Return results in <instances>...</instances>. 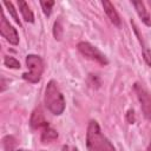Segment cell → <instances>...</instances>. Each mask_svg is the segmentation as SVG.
<instances>
[{
  "label": "cell",
  "mask_w": 151,
  "mask_h": 151,
  "mask_svg": "<svg viewBox=\"0 0 151 151\" xmlns=\"http://www.w3.org/2000/svg\"><path fill=\"white\" fill-rule=\"evenodd\" d=\"M53 34H54V38L60 40L61 37H63V25H61V21L60 20H57L54 22V26H53Z\"/></svg>",
  "instance_id": "cell-15"
},
{
  "label": "cell",
  "mask_w": 151,
  "mask_h": 151,
  "mask_svg": "<svg viewBox=\"0 0 151 151\" xmlns=\"http://www.w3.org/2000/svg\"><path fill=\"white\" fill-rule=\"evenodd\" d=\"M147 151H151V143H150L149 146H147Z\"/></svg>",
  "instance_id": "cell-20"
},
{
  "label": "cell",
  "mask_w": 151,
  "mask_h": 151,
  "mask_svg": "<svg viewBox=\"0 0 151 151\" xmlns=\"http://www.w3.org/2000/svg\"><path fill=\"white\" fill-rule=\"evenodd\" d=\"M17 151H26V150H22V149H20V150H17Z\"/></svg>",
  "instance_id": "cell-23"
},
{
  "label": "cell",
  "mask_w": 151,
  "mask_h": 151,
  "mask_svg": "<svg viewBox=\"0 0 151 151\" xmlns=\"http://www.w3.org/2000/svg\"><path fill=\"white\" fill-rule=\"evenodd\" d=\"M15 144H17L15 143V139L12 136H7V137H5L2 139V145H4V147H5L6 151H13Z\"/></svg>",
  "instance_id": "cell-12"
},
{
  "label": "cell",
  "mask_w": 151,
  "mask_h": 151,
  "mask_svg": "<svg viewBox=\"0 0 151 151\" xmlns=\"http://www.w3.org/2000/svg\"><path fill=\"white\" fill-rule=\"evenodd\" d=\"M147 5H149V6L151 7V0H150V1H147Z\"/></svg>",
  "instance_id": "cell-21"
},
{
  "label": "cell",
  "mask_w": 151,
  "mask_h": 151,
  "mask_svg": "<svg viewBox=\"0 0 151 151\" xmlns=\"http://www.w3.org/2000/svg\"><path fill=\"white\" fill-rule=\"evenodd\" d=\"M53 5H54V1H41L40 2V6L42 8V12H44V14L46 17H50L51 15Z\"/></svg>",
  "instance_id": "cell-16"
},
{
  "label": "cell",
  "mask_w": 151,
  "mask_h": 151,
  "mask_svg": "<svg viewBox=\"0 0 151 151\" xmlns=\"http://www.w3.org/2000/svg\"><path fill=\"white\" fill-rule=\"evenodd\" d=\"M26 65L28 72L22 74V78L29 83H38L41 79L44 72V63L42 59L37 54H28L26 57Z\"/></svg>",
  "instance_id": "cell-3"
},
{
  "label": "cell",
  "mask_w": 151,
  "mask_h": 151,
  "mask_svg": "<svg viewBox=\"0 0 151 151\" xmlns=\"http://www.w3.org/2000/svg\"><path fill=\"white\" fill-rule=\"evenodd\" d=\"M42 151H44V150H42Z\"/></svg>",
  "instance_id": "cell-24"
},
{
  "label": "cell",
  "mask_w": 151,
  "mask_h": 151,
  "mask_svg": "<svg viewBox=\"0 0 151 151\" xmlns=\"http://www.w3.org/2000/svg\"><path fill=\"white\" fill-rule=\"evenodd\" d=\"M4 64L9 68H20V63L13 57H5Z\"/></svg>",
  "instance_id": "cell-14"
},
{
  "label": "cell",
  "mask_w": 151,
  "mask_h": 151,
  "mask_svg": "<svg viewBox=\"0 0 151 151\" xmlns=\"http://www.w3.org/2000/svg\"><path fill=\"white\" fill-rule=\"evenodd\" d=\"M44 101L46 107L53 113V114H61L65 110V99L61 94L59 87L57 86V83L54 80H50L46 88H45V97Z\"/></svg>",
  "instance_id": "cell-2"
},
{
  "label": "cell",
  "mask_w": 151,
  "mask_h": 151,
  "mask_svg": "<svg viewBox=\"0 0 151 151\" xmlns=\"http://www.w3.org/2000/svg\"><path fill=\"white\" fill-rule=\"evenodd\" d=\"M0 33L1 35L12 45H18L19 42V35L17 29L8 22V20L5 17L4 11H1V20H0Z\"/></svg>",
  "instance_id": "cell-6"
},
{
  "label": "cell",
  "mask_w": 151,
  "mask_h": 151,
  "mask_svg": "<svg viewBox=\"0 0 151 151\" xmlns=\"http://www.w3.org/2000/svg\"><path fill=\"white\" fill-rule=\"evenodd\" d=\"M58 138V132L53 129H51L50 126L44 129L42 133H41V142L42 143H51L53 140H55Z\"/></svg>",
  "instance_id": "cell-11"
},
{
  "label": "cell",
  "mask_w": 151,
  "mask_h": 151,
  "mask_svg": "<svg viewBox=\"0 0 151 151\" xmlns=\"http://www.w3.org/2000/svg\"><path fill=\"white\" fill-rule=\"evenodd\" d=\"M61 151H68V146L67 145H64L63 149H61Z\"/></svg>",
  "instance_id": "cell-19"
},
{
  "label": "cell",
  "mask_w": 151,
  "mask_h": 151,
  "mask_svg": "<svg viewBox=\"0 0 151 151\" xmlns=\"http://www.w3.org/2000/svg\"><path fill=\"white\" fill-rule=\"evenodd\" d=\"M101 5H103V8H104L106 15L111 20V22L113 25H116V26H120V18H119L114 6L110 1H101Z\"/></svg>",
  "instance_id": "cell-8"
},
{
  "label": "cell",
  "mask_w": 151,
  "mask_h": 151,
  "mask_svg": "<svg viewBox=\"0 0 151 151\" xmlns=\"http://www.w3.org/2000/svg\"><path fill=\"white\" fill-rule=\"evenodd\" d=\"M18 6H19V11L20 13L22 14V18L27 21V22H33L34 21V15H33V12L31 11L28 4L26 1H18Z\"/></svg>",
  "instance_id": "cell-10"
},
{
  "label": "cell",
  "mask_w": 151,
  "mask_h": 151,
  "mask_svg": "<svg viewBox=\"0 0 151 151\" xmlns=\"http://www.w3.org/2000/svg\"><path fill=\"white\" fill-rule=\"evenodd\" d=\"M143 57H144L145 63H146L149 66H151V51L147 50V48H144V50H143Z\"/></svg>",
  "instance_id": "cell-17"
},
{
  "label": "cell",
  "mask_w": 151,
  "mask_h": 151,
  "mask_svg": "<svg viewBox=\"0 0 151 151\" xmlns=\"http://www.w3.org/2000/svg\"><path fill=\"white\" fill-rule=\"evenodd\" d=\"M78 51L84 55L86 57L87 59L90 60H93L96 63H98L99 65L101 66H105L109 64V60L104 55V53H101L97 47H94L93 45H91L90 42H86V41H81L78 44Z\"/></svg>",
  "instance_id": "cell-4"
},
{
  "label": "cell",
  "mask_w": 151,
  "mask_h": 151,
  "mask_svg": "<svg viewBox=\"0 0 151 151\" xmlns=\"http://www.w3.org/2000/svg\"><path fill=\"white\" fill-rule=\"evenodd\" d=\"M133 88L140 103V107L144 117L146 119H151V92L139 83H136Z\"/></svg>",
  "instance_id": "cell-5"
},
{
  "label": "cell",
  "mask_w": 151,
  "mask_h": 151,
  "mask_svg": "<svg viewBox=\"0 0 151 151\" xmlns=\"http://www.w3.org/2000/svg\"><path fill=\"white\" fill-rule=\"evenodd\" d=\"M72 151H78V149H77V147H73V149H72Z\"/></svg>",
  "instance_id": "cell-22"
},
{
  "label": "cell",
  "mask_w": 151,
  "mask_h": 151,
  "mask_svg": "<svg viewBox=\"0 0 151 151\" xmlns=\"http://www.w3.org/2000/svg\"><path fill=\"white\" fill-rule=\"evenodd\" d=\"M86 145L88 151H116L111 142L103 134L98 123L91 120L86 132Z\"/></svg>",
  "instance_id": "cell-1"
},
{
  "label": "cell",
  "mask_w": 151,
  "mask_h": 151,
  "mask_svg": "<svg viewBox=\"0 0 151 151\" xmlns=\"http://www.w3.org/2000/svg\"><path fill=\"white\" fill-rule=\"evenodd\" d=\"M126 118H127V122H129L130 124H133V123H134V112H133V110H129V111H127Z\"/></svg>",
  "instance_id": "cell-18"
},
{
  "label": "cell",
  "mask_w": 151,
  "mask_h": 151,
  "mask_svg": "<svg viewBox=\"0 0 151 151\" xmlns=\"http://www.w3.org/2000/svg\"><path fill=\"white\" fill-rule=\"evenodd\" d=\"M132 5L134 6V8H136V11H137L139 18L142 19V21H143L146 26H151V17H150L147 9L145 8L144 2H142V1H134V2H132Z\"/></svg>",
  "instance_id": "cell-9"
},
{
  "label": "cell",
  "mask_w": 151,
  "mask_h": 151,
  "mask_svg": "<svg viewBox=\"0 0 151 151\" xmlns=\"http://www.w3.org/2000/svg\"><path fill=\"white\" fill-rule=\"evenodd\" d=\"M31 126L33 129H46L48 127V122L45 118L44 111L41 107H37L31 116Z\"/></svg>",
  "instance_id": "cell-7"
},
{
  "label": "cell",
  "mask_w": 151,
  "mask_h": 151,
  "mask_svg": "<svg viewBox=\"0 0 151 151\" xmlns=\"http://www.w3.org/2000/svg\"><path fill=\"white\" fill-rule=\"evenodd\" d=\"M4 5L7 7V9H8V12H9V14L13 17V19H14V21L17 22V24H19V26H21V22H20V19H19V17H18V14H17V11H15V8L13 7V4L12 2H9V1H5L4 2Z\"/></svg>",
  "instance_id": "cell-13"
}]
</instances>
